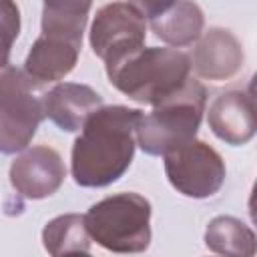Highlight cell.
<instances>
[{
    "label": "cell",
    "instance_id": "6",
    "mask_svg": "<svg viewBox=\"0 0 257 257\" xmlns=\"http://www.w3.org/2000/svg\"><path fill=\"white\" fill-rule=\"evenodd\" d=\"M163 157L169 183L185 197H213L225 183V161L205 141L191 139L167 151Z\"/></svg>",
    "mask_w": 257,
    "mask_h": 257
},
{
    "label": "cell",
    "instance_id": "1",
    "mask_svg": "<svg viewBox=\"0 0 257 257\" xmlns=\"http://www.w3.org/2000/svg\"><path fill=\"white\" fill-rule=\"evenodd\" d=\"M143 110L122 104L96 108L72 145L70 171L80 187L100 189L118 181L135 157V131Z\"/></svg>",
    "mask_w": 257,
    "mask_h": 257
},
{
    "label": "cell",
    "instance_id": "7",
    "mask_svg": "<svg viewBox=\"0 0 257 257\" xmlns=\"http://www.w3.org/2000/svg\"><path fill=\"white\" fill-rule=\"evenodd\" d=\"M145 38V16L131 2H110L96 10L90 26V46L104 64L143 48Z\"/></svg>",
    "mask_w": 257,
    "mask_h": 257
},
{
    "label": "cell",
    "instance_id": "10",
    "mask_svg": "<svg viewBox=\"0 0 257 257\" xmlns=\"http://www.w3.org/2000/svg\"><path fill=\"white\" fill-rule=\"evenodd\" d=\"M209 128L227 145L241 147L255 137V100L249 92L227 90L219 94L207 112Z\"/></svg>",
    "mask_w": 257,
    "mask_h": 257
},
{
    "label": "cell",
    "instance_id": "17",
    "mask_svg": "<svg viewBox=\"0 0 257 257\" xmlns=\"http://www.w3.org/2000/svg\"><path fill=\"white\" fill-rule=\"evenodd\" d=\"M92 0H44V8L48 12L72 14V16H88Z\"/></svg>",
    "mask_w": 257,
    "mask_h": 257
},
{
    "label": "cell",
    "instance_id": "16",
    "mask_svg": "<svg viewBox=\"0 0 257 257\" xmlns=\"http://www.w3.org/2000/svg\"><path fill=\"white\" fill-rule=\"evenodd\" d=\"M20 34V10L14 0H0V70L10 62V50Z\"/></svg>",
    "mask_w": 257,
    "mask_h": 257
},
{
    "label": "cell",
    "instance_id": "13",
    "mask_svg": "<svg viewBox=\"0 0 257 257\" xmlns=\"http://www.w3.org/2000/svg\"><path fill=\"white\" fill-rule=\"evenodd\" d=\"M205 26V16L199 4L193 0H177L163 14L151 18V30L157 38L173 48L189 46L197 42Z\"/></svg>",
    "mask_w": 257,
    "mask_h": 257
},
{
    "label": "cell",
    "instance_id": "8",
    "mask_svg": "<svg viewBox=\"0 0 257 257\" xmlns=\"http://www.w3.org/2000/svg\"><path fill=\"white\" fill-rule=\"evenodd\" d=\"M10 185L26 199L38 201L54 195L66 177L60 153L48 145L26 147L10 165Z\"/></svg>",
    "mask_w": 257,
    "mask_h": 257
},
{
    "label": "cell",
    "instance_id": "11",
    "mask_svg": "<svg viewBox=\"0 0 257 257\" xmlns=\"http://www.w3.org/2000/svg\"><path fill=\"white\" fill-rule=\"evenodd\" d=\"M80 48L82 40L42 32L24 60V72L38 84L62 80L76 66Z\"/></svg>",
    "mask_w": 257,
    "mask_h": 257
},
{
    "label": "cell",
    "instance_id": "4",
    "mask_svg": "<svg viewBox=\"0 0 257 257\" xmlns=\"http://www.w3.org/2000/svg\"><path fill=\"white\" fill-rule=\"evenodd\" d=\"M92 241L112 253H143L151 245V203L139 193H116L84 215Z\"/></svg>",
    "mask_w": 257,
    "mask_h": 257
},
{
    "label": "cell",
    "instance_id": "3",
    "mask_svg": "<svg viewBox=\"0 0 257 257\" xmlns=\"http://www.w3.org/2000/svg\"><path fill=\"white\" fill-rule=\"evenodd\" d=\"M207 104L205 86L187 78V82L153 106L149 114L143 112L135 139L147 155H165L167 151L197 137Z\"/></svg>",
    "mask_w": 257,
    "mask_h": 257
},
{
    "label": "cell",
    "instance_id": "14",
    "mask_svg": "<svg viewBox=\"0 0 257 257\" xmlns=\"http://www.w3.org/2000/svg\"><path fill=\"white\" fill-rule=\"evenodd\" d=\"M205 245L209 251L231 257L255 255V233L241 219L219 215L209 221L205 229Z\"/></svg>",
    "mask_w": 257,
    "mask_h": 257
},
{
    "label": "cell",
    "instance_id": "12",
    "mask_svg": "<svg viewBox=\"0 0 257 257\" xmlns=\"http://www.w3.org/2000/svg\"><path fill=\"white\" fill-rule=\"evenodd\" d=\"M44 116H48L60 131L76 133L84 120L102 106V96L88 84L60 82L42 96Z\"/></svg>",
    "mask_w": 257,
    "mask_h": 257
},
{
    "label": "cell",
    "instance_id": "5",
    "mask_svg": "<svg viewBox=\"0 0 257 257\" xmlns=\"http://www.w3.org/2000/svg\"><path fill=\"white\" fill-rule=\"evenodd\" d=\"M44 118L38 82L24 70L6 66L0 70V153L16 155L34 139Z\"/></svg>",
    "mask_w": 257,
    "mask_h": 257
},
{
    "label": "cell",
    "instance_id": "2",
    "mask_svg": "<svg viewBox=\"0 0 257 257\" xmlns=\"http://www.w3.org/2000/svg\"><path fill=\"white\" fill-rule=\"evenodd\" d=\"M104 68L116 90L135 102L155 106L187 82L191 60L177 48L143 46Z\"/></svg>",
    "mask_w": 257,
    "mask_h": 257
},
{
    "label": "cell",
    "instance_id": "18",
    "mask_svg": "<svg viewBox=\"0 0 257 257\" xmlns=\"http://www.w3.org/2000/svg\"><path fill=\"white\" fill-rule=\"evenodd\" d=\"M145 18H155L159 14H163L167 8H171L177 0H128Z\"/></svg>",
    "mask_w": 257,
    "mask_h": 257
},
{
    "label": "cell",
    "instance_id": "9",
    "mask_svg": "<svg viewBox=\"0 0 257 257\" xmlns=\"http://www.w3.org/2000/svg\"><path fill=\"white\" fill-rule=\"evenodd\" d=\"M197 40L199 42L193 48V58H189L197 76L221 82L233 78L241 70L245 54L241 42L231 30L215 26L201 32Z\"/></svg>",
    "mask_w": 257,
    "mask_h": 257
},
{
    "label": "cell",
    "instance_id": "15",
    "mask_svg": "<svg viewBox=\"0 0 257 257\" xmlns=\"http://www.w3.org/2000/svg\"><path fill=\"white\" fill-rule=\"evenodd\" d=\"M90 235L84 223V215L66 213L58 215L48 221L42 229V243L44 249L52 255H66V253H88L90 251Z\"/></svg>",
    "mask_w": 257,
    "mask_h": 257
}]
</instances>
